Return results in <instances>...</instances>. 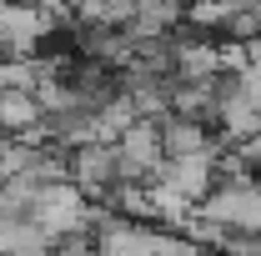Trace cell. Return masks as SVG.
Returning <instances> with one entry per match:
<instances>
[{"mask_svg": "<svg viewBox=\"0 0 261 256\" xmlns=\"http://www.w3.org/2000/svg\"><path fill=\"white\" fill-rule=\"evenodd\" d=\"M91 211H96V201L86 196V186H75V181L40 186V196H35V206H31V216L40 221V231L50 241H61L70 231H91Z\"/></svg>", "mask_w": 261, "mask_h": 256, "instance_id": "1", "label": "cell"}, {"mask_svg": "<svg viewBox=\"0 0 261 256\" xmlns=\"http://www.w3.org/2000/svg\"><path fill=\"white\" fill-rule=\"evenodd\" d=\"M116 151H121V181H156L166 171V136H161V121H136V126L116 141Z\"/></svg>", "mask_w": 261, "mask_h": 256, "instance_id": "2", "label": "cell"}, {"mask_svg": "<svg viewBox=\"0 0 261 256\" xmlns=\"http://www.w3.org/2000/svg\"><path fill=\"white\" fill-rule=\"evenodd\" d=\"M70 181H75V186H86L91 201H106L111 186L121 181V151H116V141L75 146V151H70Z\"/></svg>", "mask_w": 261, "mask_h": 256, "instance_id": "3", "label": "cell"}, {"mask_svg": "<svg viewBox=\"0 0 261 256\" xmlns=\"http://www.w3.org/2000/svg\"><path fill=\"white\" fill-rule=\"evenodd\" d=\"M166 181L176 186L181 196H191L196 206L211 196V186L221 181V151L216 146H206V151H186V156H171L166 161V171H161Z\"/></svg>", "mask_w": 261, "mask_h": 256, "instance_id": "4", "label": "cell"}, {"mask_svg": "<svg viewBox=\"0 0 261 256\" xmlns=\"http://www.w3.org/2000/svg\"><path fill=\"white\" fill-rule=\"evenodd\" d=\"M211 126L221 131V141L226 146H241V141H251L261 131V106L251 96H241L236 86H221V96H216V116H211Z\"/></svg>", "mask_w": 261, "mask_h": 256, "instance_id": "5", "label": "cell"}, {"mask_svg": "<svg viewBox=\"0 0 261 256\" xmlns=\"http://www.w3.org/2000/svg\"><path fill=\"white\" fill-rule=\"evenodd\" d=\"M171 61H176V81H206V75H226L211 35H171Z\"/></svg>", "mask_w": 261, "mask_h": 256, "instance_id": "6", "label": "cell"}, {"mask_svg": "<svg viewBox=\"0 0 261 256\" xmlns=\"http://www.w3.org/2000/svg\"><path fill=\"white\" fill-rule=\"evenodd\" d=\"M181 20H186V5H176V0H136V15H130L126 31L136 35V40H161V35H171Z\"/></svg>", "mask_w": 261, "mask_h": 256, "instance_id": "7", "label": "cell"}, {"mask_svg": "<svg viewBox=\"0 0 261 256\" xmlns=\"http://www.w3.org/2000/svg\"><path fill=\"white\" fill-rule=\"evenodd\" d=\"M35 121H45V106H40V96H35L31 86L0 91V131H5V136H20V131H31Z\"/></svg>", "mask_w": 261, "mask_h": 256, "instance_id": "8", "label": "cell"}, {"mask_svg": "<svg viewBox=\"0 0 261 256\" xmlns=\"http://www.w3.org/2000/svg\"><path fill=\"white\" fill-rule=\"evenodd\" d=\"M161 136H166V151H171V156L216 146V141H211V121H196V116H181V111H171L161 121Z\"/></svg>", "mask_w": 261, "mask_h": 256, "instance_id": "9", "label": "cell"}, {"mask_svg": "<svg viewBox=\"0 0 261 256\" xmlns=\"http://www.w3.org/2000/svg\"><path fill=\"white\" fill-rule=\"evenodd\" d=\"M50 256H100L96 231H70L61 241H50Z\"/></svg>", "mask_w": 261, "mask_h": 256, "instance_id": "10", "label": "cell"}, {"mask_svg": "<svg viewBox=\"0 0 261 256\" xmlns=\"http://www.w3.org/2000/svg\"><path fill=\"white\" fill-rule=\"evenodd\" d=\"M176 5H186V0H176Z\"/></svg>", "mask_w": 261, "mask_h": 256, "instance_id": "11", "label": "cell"}]
</instances>
